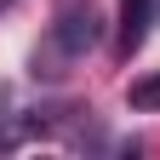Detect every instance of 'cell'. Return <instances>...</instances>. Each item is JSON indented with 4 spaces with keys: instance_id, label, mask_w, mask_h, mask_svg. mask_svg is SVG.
Returning a JSON list of instances; mask_svg holds the SVG:
<instances>
[{
    "instance_id": "obj_4",
    "label": "cell",
    "mask_w": 160,
    "mask_h": 160,
    "mask_svg": "<svg viewBox=\"0 0 160 160\" xmlns=\"http://www.w3.org/2000/svg\"><path fill=\"white\" fill-rule=\"evenodd\" d=\"M12 6H17V0H0V12H12Z\"/></svg>"
},
{
    "instance_id": "obj_2",
    "label": "cell",
    "mask_w": 160,
    "mask_h": 160,
    "mask_svg": "<svg viewBox=\"0 0 160 160\" xmlns=\"http://www.w3.org/2000/svg\"><path fill=\"white\" fill-rule=\"evenodd\" d=\"M154 12H160V0H120V57H132L149 40Z\"/></svg>"
},
{
    "instance_id": "obj_1",
    "label": "cell",
    "mask_w": 160,
    "mask_h": 160,
    "mask_svg": "<svg viewBox=\"0 0 160 160\" xmlns=\"http://www.w3.org/2000/svg\"><path fill=\"white\" fill-rule=\"evenodd\" d=\"M52 46L63 57L97 52V46H103V12H97L92 0H69V6L57 12V23H52Z\"/></svg>"
},
{
    "instance_id": "obj_3",
    "label": "cell",
    "mask_w": 160,
    "mask_h": 160,
    "mask_svg": "<svg viewBox=\"0 0 160 160\" xmlns=\"http://www.w3.org/2000/svg\"><path fill=\"white\" fill-rule=\"evenodd\" d=\"M126 103H132V109H160V74H143V80H132Z\"/></svg>"
}]
</instances>
